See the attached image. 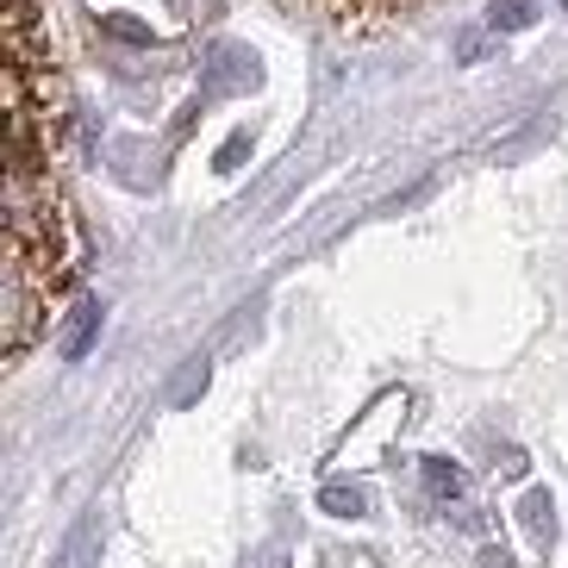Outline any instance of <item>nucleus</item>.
<instances>
[{"mask_svg": "<svg viewBox=\"0 0 568 568\" xmlns=\"http://www.w3.org/2000/svg\"><path fill=\"white\" fill-rule=\"evenodd\" d=\"M531 19H537V0H494V7H487V26H494V32H525Z\"/></svg>", "mask_w": 568, "mask_h": 568, "instance_id": "0eeeda50", "label": "nucleus"}, {"mask_svg": "<svg viewBox=\"0 0 568 568\" xmlns=\"http://www.w3.org/2000/svg\"><path fill=\"white\" fill-rule=\"evenodd\" d=\"M251 568H287V550H282V544H268V550L251 556Z\"/></svg>", "mask_w": 568, "mask_h": 568, "instance_id": "9d476101", "label": "nucleus"}, {"mask_svg": "<svg viewBox=\"0 0 568 568\" xmlns=\"http://www.w3.org/2000/svg\"><path fill=\"white\" fill-rule=\"evenodd\" d=\"M101 318H106V306H101V301H75V306H69L63 337H57V351H63L69 363H82V356H88V344L101 337Z\"/></svg>", "mask_w": 568, "mask_h": 568, "instance_id": "7ed1b4c3", "label": "nucleus"}, {"mask_svg": "<svg viewBox=\"0 0 568 568\" xmlns=\"http://www.w3.org/2000/svg\"><path fill=\"white\" fill-rule=\"evenodd\" d=\"M201 387H206V356H194V363L182 368V382H175V394H169V400H175V406H187L194 394H201Z\"/></svg>", "mask_w": 568, "mask_h": 568, "instance_id": "6e6552de", "label": "nucleus"}, {"mask_svg": "<svg viewBox=\"0 0 568 568\" xmlns=\"http://www.w3.org/2000/svg\"><path fill=\"white\" fill-rule=\"evenodd\" d=\"M101 537H106L101 513H82L75 531L63 537V550H57V568H101Z\"/></svg>", "mask_w": 568, "mask_h": 568, "instance_id": "f03ea898", "label": "nucleus"}, {"mask_svg": "<svg viewBox=\"0 0 568 568\" xmlns=\"http://www.w3.org/2000/svg\"><path fill=\"white\" fill-rule=\"evenodd\" d=\"M518 525L531 531L537 550H550V544H556V500H550V487H525V500H518Z\"/></svg>", "mask_w": 568, "mask_h": 568, "instance_id": "20e7f679", "label": "nucleus"}, {"mask_svg": "<svg viewBox=\"0 0 568 568\" xmlns=\"http://www.w3.org/2000/svg\"><path fill=\"white\" fill-rule=\"evenodd\" d=\"M425 487H432V500H444V506H450V500H463V468H456L450 463V456H425Z\"/></svg>", "mask_w": 568, "mask_h": 568, "instance_id": "423d86ee", "label": "nucleus"}, {"mask_svg": "<svg viewBox=\"0 0 568 568\" xmlns=\"http://www.w3.org/2000/svg\"><path fill=\"white\" fill-rule=\"evenodd\" d=\"M263 82V57L251 44H213L201 63V94H244Z\"/></svg>", "mask_w": 568, "mask_h": 568, "instance_id": "f257e3e1", "label": "nucleus"}, {"mask_svg": "<svg viewBox=\"0 0 568 568\" xmlns=\"http://www.w3.org/2000/svg\"><path fill=\"white\" fill-rule=\"evenodd\" d=\"M481 562H487V568H513V556H506L500 544H487V550H481Z\"/></svg>", "mask_w": 568, "mask_h": 568, "instance_id": "9b49d317", "label": "nucleus"}, {"mask_svg": "<svg viewBox=\"0 0 568 568\" xmlns=\"http://www.w3.org/2000/svg\"><path fill=\"white\" fill-rule=\"evenodd\" d=\"M244 156H251V132H232V138H225V151H219V175H232Z\"/></svg>", "mask_w": 568, "mask_h": 568, "instance_id": "1a4fd4ad", "label": "nucleus"}, {"mask_svg": "<svg viewBox=\"0 0 568 568\" xmlns=\"http://www.w3.org/2000/svg\"><path fill=\"white\" fill-rule=\"evenodd\" d=\"M318 506H325L332 518H363L368 513V494L356 481H325V487H318Z\"/></svg>", "mask_w": 568, "mask_h": 568, "instance_id": "39448f33", "label": "nucleus"}]
</instances>
